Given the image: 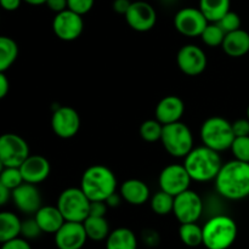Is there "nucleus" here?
<instances>
[{"label": "nucleus", "instance_id": "c85d7f7f", "mask_svg": "<svg viewBox=\"0 0 249 249\" xmlns=\"http://www.w3.org/2000/svg\"><path fill=\"white\" fill-rule=\"evenodd\" d=\"M151 209L158 215H168L173 213L174 208V196L164 191H158L155 196L151 198Z\"/></svg>", "mask_w": 249, "mask_h": 249}, {"label": "nucleus", "instance_id": "4c0bfd02", "mask_svg": "<svg viewBox=\"0 0 249 249\" xmlns=\"http://www.w3.org/2000/svg\"><path fill=\"white\" fill-rule=\"evenodd\" d=\"M232 130L235 138L237 136H249V119L241 118L232 123Z\"/></svg>", "mask_w": 249, "mask_h": 249}, {"label": "nucleus", "instance_id": "ddd939ff", "mask_svg": "<svg viewBox=\"0 0 249 249\" xmlns=\"http://www.w3.org/2000/svg\"><path fill=\"white\" fill-rule=\"evenodd\" d=\"M125 21L131 29L136 32H148L157 22V12L147 1L136 0L131 2L125 15Z\"/></svg>", "mask_w": 249, "mask_h": 249}, {"label": "nucleus", "instance_id": "c756f323", "mask_svg": "<svg viewBox=\"0 0 249 249\" xmlns=\"http://www.w3.org/2000/svg\"><path fill=\"white\" fill-rule=\"evenodd\" d=\"M225 36L226 33L219 27L218 23H215V22H209L208 26L204 28L203 33L201 34V39L207 46L216 48V46H221Z\"/></svg>", "mask_w": 249, "mask_h": 249}, {"label": "nucleus", "instance_id": "6ab92c4d", "mask_svg": "<svg viewBox=\"0 0 249 249\" xmlns=\"http://www.w3.org/2000/svg\"><path fill=\"white\" fill-rule=\"evenodd\" d=\"M185 112V104L179 96L168 95L158 102L156 107V119L165 125V124L175 123L181 119Z\"/></svg>", "mask_w": 249, "mask_h": 249}, {"label": "nucleus", "instance_id": "7c9ffc66", "mask_svg": "<svg viewBox=\"0 0 249 249\" xmlns=\"http://www.w3.org/2000/svg\"><path fill=\"white\" fill-rule=\"evenodd\" d=\"M163 124L157 119H147L140 125V136L147 142H156L162 138Z\"/></svg>", "mask_w": 249, "mask_h": 249}, {"label": "nucleus", "instance_id": "9b49d317", "mask_svg": "<svg viewBox=\"0 0 249 249\" xmlns=\"http://www.w3.org/2000/svg\"><path fill=\"white\" fill-rule=\"evenodd\" d=\"M84 29L82 15L67 9L55 15L53 19V31L58 39L73 41L80 36Z\"/></svg>", "mask_w": 249, "mask_h": 249}, {"label": "nucleus", "instance_id": "8fccbe9b", "mask_svg": "<svg viewBox=\"0 0 249 249\" xmlns=\"http://www.w3.org/2000/svg\"><path fill=\"white\" fill-rule=\"evenodd\" d=\"M247 118L249 119V105H248V107H247Z\"/></svg>", "mask_w": 249, "mask_h": 249}, {"label": "nucleus", "instance_id": "f3484780", "mask_svg": "<svg viewBox=\"0 0 249 249\" xmlns=\"http://www.w3.org/2000/svg\"><path fill=\"white\" fill-rule=\"evenodd\" d=\"M11 198L19 212L24 214H36L41 207V195L34 184L23 182L12 190Z\"/></svg>", "mask_w": 249, "mask_h": 249}, {"label": "nucleus", "instance_id": "4be33fe9", "mask_svg": "<svg viewBox=\"0 0 249 249\" xmlns=\"http://www.w3.org/2000/svg\"><path fill=\"white\" fill-rule=\"evenodd\" d=\"M34 218L40 226L43 233H53V235L66 221L57 206H41L34 214Z\"/></svg>", "mask_w": 249, "mask_h": 249}, {"label": "nucleus", "instance_id": "1a4fd4ad", "mask_svg": "<svg viewBox=\"0 0 249 249\" xmlns=\"http://www.w3.org/2000/svg\"><path fill=\"white\" fill-rule=\"evenodd\" d=\"M173 213L180 224L197 223L203 213V201L197 192L189 189L174 197Z\"/></svg>", "mask_w": 249, "mask_h": 249}, {"label": "nucleus", "instance_id": "a211bd4d", "mask_svg": "<svg viewBox=\"0 0 249 249\" xmlns=\"http://www.w3.org/2000/svg\"><path fill=\"white\" fill-rule=\"evenodd\" d=\"M19 170L24 182L38 185L48 179L51 172V165L50 162L43 156L29 155L19 165Z\"/></svg>", "mask_w": 249, "mask_h": 249}, {"label": "nucleus", "instance_id": "f704fd0d", "mask_svg": "<svg viewBox=\"0 0 249 249\" xmlns=\"http://www.w3.org/2000/svg\"><path fill=\"white\" fill-rule=\"evenodd\" d=\"M43 233L36 218L26 219L21 223V236L26 240H36Z\"/></svg>", "mask_w": 249, "mask_h": 249}, {"label": "nucleus", "instance_id": "20e7f679", "mask_svg": "<svg viewBox=\"0 0 249 249\" xmlns=\"http://www.w3.org/2000/svg\"><path fill=\"white\" fill-rule=\"evenodd\" d=\"M237 238V225L228 215H215L203 226V245L208 249H228Z\"/></svg>", "mask_w": 249, "mask_h": 249}, {"label": "nucleus", "instance_id": "79ce46f5", "mask_svg": "<svg viewBox=\"0 0 249 249\" xmlns=\"http://www.w3.org/2000/svg\"><path fill=\"white\" fill-rule=\"evenodd\" d=\"M130 0H113V4H112V7H113L114 12L119 15H125L128 12L129 7L131 5Z\"/></svg>", "mask_w": 249, "mask_h": 249}, {"label": "nucleus", "instance_id": "f8f14e48", "mask_svg": "<svg viewBox=\"0 0 249 249\" xmlns=\"http://www.w3.org/2000/svg\"><path fill=\"white\" fill-rule=\"evenodd\" d=\"M192 179L184 164L167 165L160 172L158 182L162 191L168 192L172 196H178L181 192L189 190Z\"/></svg>", "mask_w": 249, "mask_h": 249}, {"label": "nucleus", "instance_id": "cd10ccee", "mask_svg": "<svg viewBox=\"0 0 249 249\" xmlns=\"http://www.w3.org/2000/svg\"><path fill=\"white\" fill-rule=\"evenodd\" d=\"M179 237L185 246L196 248L203 245V228L197 223L180 224Z\"/></svg>", "mask_w": 249, "mask_h": 249}, {"label": "nucleus", "instance_id": "09e8293b", "mask_svg": "<svg viewBox=\"0 0 249 249\" xmlns=\"http://www.w3.org/2000/svg\"><path fill=\"white\" fill-rule=\"evenodd\" d=\"M4 169H5V164L1 162V160H0V174H1L2 170H4Z\"/></svg>", "mask_w": 249, "mask_h": 249}, {"label": "nucleus", "instance_id": "ea45409f", "mask_svg": "<svg viewBox=\"0 0 249 249\" xmlns=\"http://www.w3.org/2000/svg\"><path fill=\"white\" fill-rule=\"evenodd\" d=\"M108 206L105 201H90L89 215L91 216H105L107 213Z\"/></svg>", "mask_w": 249, "mask_h": 249}, {"label": "nucleus", "instance_id": "c9c22d12", "mask_svg": "<svg viewBox=\"0 0 249 249\" xmlns=\"http://www.w3.org/2000/svg\"><path fill=\"white\" fill-rule=\"evenodd\" d=\"M67 2L68 9L84 16L94 7L95 0H67Z\"/></svg>", "mask_w": 249, "mask_h": 249}, {"label": "nucleus", "instance_id": "58836bf2", "mask_svg": "<svg viewBox=\"0 0 249 249\" xmlns=\"http://www.w3.org/2000/svg\"><path fill=\"white\" fill-rule=\"evenodd\" d=\"M0 249H32V247L28 243V240L18 236V237L12 238V240L7 241V242L2 243Z\"/></svg>", "mask_w": 249, "mask_h": 249}, {"label": "nucleus", "instance_id": "2eb2a0df", "mask_svg": "<svg viewBox=\"0 0 249 249\" xmlns=\"http://www.w3.org/2000/svg\"><path fill=\"white\" fill-rule=\"evenodd\" d=\"M177 62L184 74L196 77L204 72L208 60L203 49L194 44H187L182 46L178 53Z\"/></svg>", "mask_w": 249, "mask_h": 249}, {"label": "nucleus", "instance_id": "f257e3e1", "mask_svg": "<svg viewBox=\"0 0 249 249\" xmlns=\"http://www.w3.org/2000/svg\"><path fill=\"white\" fill-rule=\"evenodd\" d=\"M215 190L221 197L240 201L249 196V163L233 160L224 163L214 179Z\"/></svg>", "mask_w": 249, "mask_h": 249}, {"label": "nucleus", "instance_id": "7ed1b4c3", "mask_svg": "<svg viewBox=\"0 0 249 249\" xmlns=\"http://www.w3.org/2000/svg\"><path fill=\"white\" fill-rule=\"evenodd\" d=\"M80 189L90 201H106L117 190V178L105 165H91L83 173Z\"/></svg>", "mask_w": 249, "mask_h": 249}, {"label": "nucleus", "instance_id": "a19ab883", "mask_svg": "<svg viewBox=\"0 0 249 249\" xmlns=\"http://www.w3.org/2000/svg\"><path fill=\"white\" fill-rule=\"evenodd\" d=\"M45 5L55 14H58V12H62L68 9L67 0H48Z\"/></svg>", "mask_w": 249, "mask_h": 249}, {"label": "nucleus", "instance_id": "6e6552de", "mask_svg": "<svg viewBox=\"0 0 249 249\" xmlns=\"http://www.w3.org/2000/svg\"><path fill=\"white\" fill-rule=\"evenodd\" d=\"M29 156V146L23 138L14 133L0 135V160L5 167H19Z\"/></svg>", "mask_w": 249, "mask_h": 249}, {"label": "nucleus", "instance_id": "b1692460", "mask_svg": "<svg viewBox=\"0 0 249 249\" xmlns=\"http://www.w3.org/2000/svg\"><path fill=\"white\" fill-rule=\"evenodd\" d=\"M21 223L18 216L11 212H0V243L16 238L21 235Z\"/></svg>", "mask_w": 249, "mask_h": 249}, {"label": "nucleus", "instance_id": "4468645a", "mask_svg": "<svg viewBox=\"0 0 249 249\" xmlns=\"http://www.w3.org/2000/svg\"><path fill=\"white\" fill-rule=\"evenodd\" d=\"M51 128L58 138H73L77 135L80 129L79 113L73 107H57L51 117Z\"/></svg>", "mask_w": 249, "mask_h": 249}, {"label": "nucleus", "instance_id": "37998d69", "mask_svg": "<svg viewBox=\"0 0 249 249\" xmlns=\"http://www.w3.org/2000/svg\"><path fill=\"white\" fill-rule=\"evenodd\" d=\"M23 0H0V7L5 11H16Z\"/></svg>", "mask_w": 249, "mask_h": 249}, {"label": "nucleus", "instance_id": "5701e85b", "mask_svg": "<svg viewBox=\"0 0 249 249\" xmlns=\"http://www.w3.org/2000/svg\"><path fill=\"white\" fill-rule=\"evenodd\" d=\"M106 249H138V238L130 229L118 228L106 238Z\"/></svg>", "mask_w": 249, "mask_h": 249}, {"label": "nucleus", "instance_id": "72a5a7b5", "mask_svg": "<svg viewBox=\"0 0 249 249\" xmlns=\"http://www.w3.org/2000/svg\"><path fill=\"white\" fill-rule=\"evenodd\" d=\"M215 23H218L219 27H220L225 33H230V32L240 29L242 22H241V17L238 16V14H236V12L231 11L230 10V11L226 12L218 22H215Z\"/></svg>", "mask_w": 249, "mask_h": 249}, {"label": "nucleus", "instance_id": "9d476101", "mask_svg": "<svg viewBox=\"0 0 249 249\" xmlns=\"http://www.w3.org/2000/svg\"><path fill=\"white\" fill-rule=\"evenodd\" d=\"M209 21L198 7L180 9L174 17V26L180 34L189 38L201 36Z\"/></svg>", "mask_w": 249, "mask_h": 249}, {"label": "nucleus", "instance_id": "473e14b6", "mask_svg": "<svg viewBox=\"0 0 249 249\" xmlns=\"http://www.w3.org/2000/svg\"><path fill=\"white\" fill-rule=\"evenodd\" d=\"M235 160L249 163V136H237L231 145Z\"/></svg>", "mask_w": 249, "mask_h": 249}, {"label": "nucleus", "instance_id": "0eeeda50", "mask_svg": "<svg viewBox=\"0 0 249 249\" xmlns=\"http://www.w3.org/2000/svg\"><path fill=\"white\" fill-rule=\"evenodd\" d=\"M90 199L80 187H70L61 192L57 199V208L66 221L83 223L89 216Z\"/></svg>", "mask_w": 249, "mask_h": 249}, {"label": "nucleus", "instance_id": "f03ea898", "mask_svg": "<svg viewBox=\"0 0 249 249\" xmlns=\"http://www.w3.org/2000/svg\"><path fill=\"white\" fill-rule=\"evenodd\" d=\"M223 164L220 153L204 145L192 148L184 162L191 179L197 182H208L215 179Z\"/></svg>", "mask_w": 249, "mask_h": 249}, {"label": "nucleus", "instance_id": "bb28decb", "mask_svg": "<svg viewBox=\"0 0 249 249\" xmlns=\"http://www.w3.org/2000/svg\"><path fill=\"white\" fill-rule=\"evenodd\" d=\"M18 56V45L12 38L0 36V72L9 70Z\"/></svg>", "mask_w": 249, "mask_h": 249}, {"label": "nucleus", "instance_id": "a18cd8bd", "mask_svg": "<svg viewBox=\"0 0 249 249\" xmlns=\"http://www.w3.org/2000/svg\"><path fill=\"white\" fill-rule=\"evenodd\" d=\"M10 89V83L4 72H0V100L4 99Z\"/></svg>", "mask_w": 249, "mask_h": 249}, {"label": "nucleus", "instance_id": "2f4dec72", "mask_svg": "<svg viewBox=\"0 0 249 249\" xmlns=\"http://www.w3.org/2000/svg\"><path fill=\"white\" fill-rule=\"evenodd\" d=\"M0 181L5 186L9 187L11 191L24 182L19 167H5V169L0 174Z\"/></svg>", "mask_w": 249, "mask_h": 249}, {"label": "nucleus", "instance_id": "de8ad7c7", "mask_svg": "<svg viewBox=\"0 0 249 249\" xmlns=\"http://www.w3.org/2000/svg\"><path fill=\"white\" fill-rule=\"evenodd\" d=\"M23 1L27 2V4H29V5H33V6H39V5L46 4V1H48V0H23Z\"/></svg>", "mask_w": 249, "mask_h": 249}, {"label": "nucleus", "instance_id": "393cba45", "mask_svg": "<svg viewBox=\"0 0 249 249\" xmlns=\"http://www.w3.org/2000/svg\"><path fill=\"white\" fill-rule=\"evenodd\" d=\"M83 225H84L88 238L91 241H96V242L106 240L111 232L108 221L106 220L105 216L89 215L83 221Z\"/></svg>", "mask_w": 249, "mask_h": 249}, {"label": "nucleus", "instance_id": "39448f33", "mask_svg": "<svg viewBox=\"0 0 249 249\" xmlns=\"http://www.w3.org/2000/svg\"><path fill=\"white\" fill-rule=\"evenodd\" d=\"M199 134L203 145L219 153L230 150L235 140L232 123L223 117H211L204 121Z\"/></svg>", "mask_w": 249, "mask_h": 249}, {"label": "nucleus", "instance_id": "423d86ee", "mask_svg": "<svg viewBox=\"0 0 249 249\" xmlns=\"http://www.w3.org/2000/svg\"><path fill=\"white\" fill-rule=\"evenodd\" d=\"M160 141L164 150L175 158H185L194 148V135L180 121L163 125Z\"/></svg>", "mask_w": 249, "mask_h": 249}, {"label": "nucleus", "instance_id": "e433bc0d", "mask_svg": "<svg viewBox=\"0 0 249 249\" xmlns=\"http://www.w3.org/2000/svg\"><path fill=\"white\" fill-rule=\"evenodd\" d=\"M142 241L147 247H157L160 242V233L152 229H147V230L142 231Z\"/></svg>", "mask_w": 249, "mask_h": 249}, {"label": "nucleus", "instance_id": "412c9836", "mask_svg": "<svg viewBox=\"0 0 249 249\" xmlns=\"http://www.w3.org/2000/svg\"><path fill=\"white\" fill-rule=\"evenodd\" d=\"M221 46L230 57H242L249 53V33L242 28L226 33Z\"/></svg>", "mask_w": 249, "mask_h": 249}, {"label": "nucleus", "instance_id": "49530a36", "mask_svg": "<svg viewBox=\"0 0 249 249\" xmlns=\"http://www.w3.org/2000/svg\"><path fill=\"white\" fill-rule=\"evenodd\" d=\"M122 196H121V194H116V192H114V194H112L111 196H108V198L106 199V204L108 207H111V208H116V207H119V204H121V202H122Z\"/></svg>", "mask_w": 249, "mask_h": 249}, {"label": "nucleus", "instance_id": "dca6fc26", "mask_svg": "<svg viewBox=\"0 0 249 249\" xmlns=\"http://www.w3.org/2000/svg\"><path fill=\"white\" fill-rule=\"evenodd\" d=\"M89 240L83 223L65 221L55 233V245L58 249H82Z\"/></svg>", "mask_w": 249, "mask_h": 249}, {"label": "nucleus", "instance_id": "c03bdc74", "mask_svg": "<svg viewBox=\"0 0 249 249\" xmlns=\"http://www.w3.org/2000/svg\"><path fill=\"white\" fill-rule=\"evenodd\" d=\"M12 191L9 187L5 186L1 181H0V207L5 206V204L9 202V199L11 198Z\"/></svg>", "mask_w": 249, "mask_h": 249}, {"label": "nucleus", "instance_id": "aec40b11", "mask_svg": "<svg viewBox=\"0 0 249 249\" xmlns=\"http://www.w3.org/2000/svg\"><path fill=\"white\" fill-rule=\"evenodd\" d=\"M121 196L131 206H142L150 199V189L142 180L129 179L122 184Z\"/></svg>", "mask_w": 249, "mask_h": 249}, {"label": "nucleus", "instance_id": "a878e982", "mask_svg": "<svg viewBox=\"0 0 249 249\" xmlns=\"http://www.w3.org/2000/svg\"><path fill=\"white\" fill-rule=\"evenodd\" d=\"M231 0H199L198 9L209 22H218L230 11Z\"/></svg>", "mask_w": 249, "mask_h": 249}]
</instances>
